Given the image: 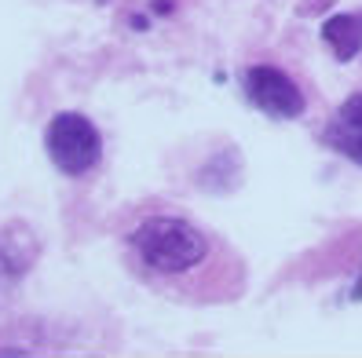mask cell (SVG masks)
Returning <instances> with one entry per match:
<instances>
[{
    "label": "cell",
    "mask_w": 362,
    "mask_h": 358,
    "mask_svg": "<svg viewBox=\"0 0 362 358\" xmlns=\"http://www.w3.org/2000/svg\"><path fill=\"white\" fill-rule=\"evenodd\" d=\"M129 249L146 275L158 278H187L212 256V241L205 230L173 213L139 220L129 234Z\"/></svg>",
    "instance_id": "6da1fadb"
},
{
    "label": "cell",
    "mask_w": 362,
    "mask_h": 358,
    "mask_svg": "<svg viewBox=\"0 0 362 358\" xmlns=\"http://www.w3.org/2000/svg\"><path fill=\"white\" fill-rule=\"evenodd\" d=\"M45 150L62 176H88L103 161V136L84 114H55L45 129Z\"/></svg>",
    "instance_id": "7a4b0ae2"
},
{
    "label": "cell",
    "mask_w": 362,
    "mask_h": 358,
    "mask_svg": "<svg viewBox=\"0 0 362 358\" xmlns=\"http://www.w3.org/2000/svg\"><path fill=\"white\" fill-rule=\"evenodd\" d=\"M242 88H245V99L252 107L267 117H274V121H296L308 110V99L300 92V84H296L282 66H271V62L249 66L245 77H242Z\"/></svg>",
    "instance_id": "3957f363"
},
{
    "label": "cell",
    "mask_w": 362,
    "mask_h": 358,
    "mask_svg": "<svg viewBox=\"0 0 362 358\" xmlns=\"http://www.w3.org/2000/svg\"><path fill=\"white\" fill-rule=\"evenodd\" d=\"M322 143L362 168V92H351L337 107V114L329 117L326 132H322Z\"/></svg>",
    "instance_id": "277c9868"
},
{
    "label": "cell",
    "mask_w": 362,
    "mask_h": 358,
    "mask_svg": "<svg viewBox=\"0 0 362 358\" xmlns=\"http://www.w3.org/2000/svg\"><path fill=\"white\" fill-rule=\"evenodd\" d=\"M322 40L337 62H351L362 52V11H337L322 23Z\"/></svg>",
    "instance_id": "5b68a950"
}]
</instances>
